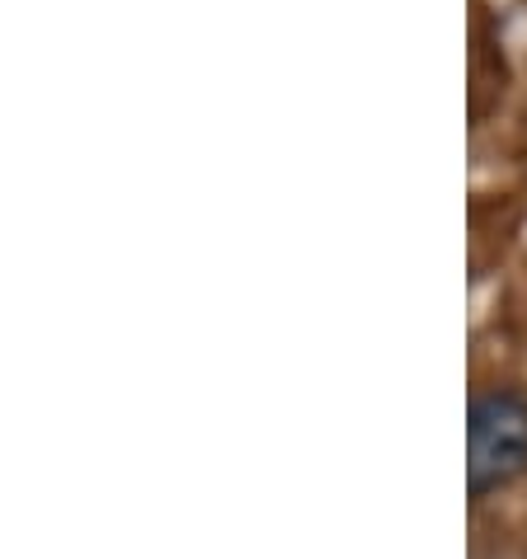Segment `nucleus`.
I'll list each match as a JSON object with an SVG mask.
<instances>
[{"label": "nucleus", "mask_w": 527, "mask_h": 559, "mask_svg": "<svg viewBox=\"0 0 527 559\" xmlns=\"http://www.w3.org/2000/svg\"><path fill=\"white\" fill-rule=\"evenodd\" d=\"M527 475V395L514 385H490L467 414V489L490 499Z\"/></svg>", "instance_id": "obj_1"}]
</instances>
